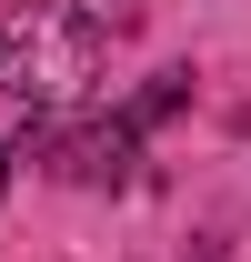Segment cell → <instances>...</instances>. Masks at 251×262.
<instances>
[{
  "label": "cell",
  "mask_w": 251,
  "mask_h": 262,
  "mask_svg": "<svg viewBox=\"0 0 251 262\" xmlns=\"http://www.w3.org/2000/svg\"><path fill=\"white\" fill-rule=\"evenodd\" d=\"M101 20L81 0H10L0 10V91L20 111H70L101 81Z\"/></svg>",
  "instance_id": "6da1fadb"
},
{
  "label": "cell",
  "mask_w": 251,
  "mask_h": 262,
  "mask_svg": "<svg viewBox=\"0 0 251 262\" xmlns=\"http://www.w3.org/2000/svg\"><path fill=\"white\" fill-rule=\"evenodd\" d=\"M20 151H40L61 182H131V162H141V121H131V111H121V121H61V111H31Z\"/></svg>",
  "instance_id": "7a4b0ae2"
},
{
  "label": "cell",
  "mask_w": 251,
  "mask_h": 262,
  "mask_svg": "<svg viewBox=\"0 0 251 262\" xmlns=\"http://www.w3.org/2000/svg\"><path fill=\"white\" fill-rule=\"evenodd\" d=\"M0 192H10V151H0Z\"/></svg>",
  "instance_id": "3957f363"
}]
</instances>
